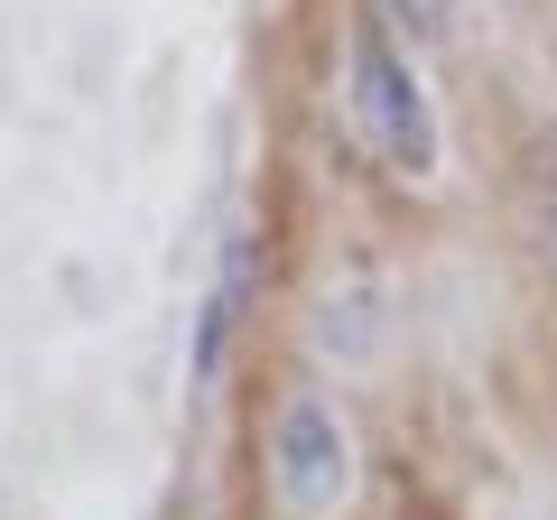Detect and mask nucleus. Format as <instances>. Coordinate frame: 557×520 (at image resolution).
Wrapping results in <instances>:
<instances>
[{
    "mask_svg": "<svg viewBox=\"0 0 557 520\" xmlns=\"http://www.w3.org/2000/svg\"><path fill=\"white\" fill-rule=\"evenodd\" d=\"M354 75H344V94H354V121L362 140H372L381 168H399V177H428L437 168V112H428V84L409 75V57H399V38L381 20H354Z\"/></svg>",
    "mask_w": 557,
    "mask_h": 520,
    "instance_id": "nucleus-1",
    "label": "nucleus"
},
{
    "mask_svg": "<svg viewBox=\"0 0 557 520\" xmlns=\"http://www.w3.org/2000/svg\"><path fill=\"white\" fill-rule=\"evenodd\" d=\"M270 465H278V493L298 502V511H335V502H344V474H354V456H344V419L317 400V391H298V400L278 409Z\"/></svg>",
    "mask_w": 557,
    "mask_h": 520,
    "instance_id": "nucleus-2",
    "label": "nucleus"
},
{
    "mask_svg": "<svg viewBox=\"0 0 557 520\" xmlns=\"http://www.w3.org/2000/svg\"><path fill=\"white\" fill-rule=\"evenodd\" d=\"M242 298H251V242H223V270H214V288H205V317H196V354H186V372H196V381L223 372V344H233Z\"/></svg>",
    "mask_w": 557,
    "mask_h": 520,
    "instance_id": "nucleus-3",
    "label": "nucleus"
},
{
    "mask_svg": "<svg viewBox=\"0 0 557 520\" xmlns=\"http://www.w3.org/2000/svg\"><path fill=\"white\" fill-rule=\"evenodd\" d=\"M381 10H391L409 38H446V28H456V0H381Z\"/></svg>",
    "mask_w": 557,
    "mask_h": 520,
    "instance_id": "nucleus-4",
    "label": "nucleus"
},
{
    "mask_svg": "<svg viewBox=\"0 0 557 520\" xmlns=\"http://www.w3.org/2000/svg\"><path fill=\"white\" fill-rule=\"evenodd\" d=\"M539 233H548V260H557V177H548V205H539Z\"/></svg>",
    "mask_w": 557,
    "mask_h": 520,
    "instance_id": "nucleus-5",
    "label": "nucleus"
}]
</instances>
